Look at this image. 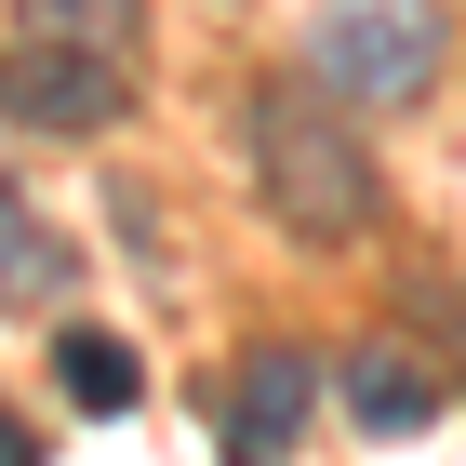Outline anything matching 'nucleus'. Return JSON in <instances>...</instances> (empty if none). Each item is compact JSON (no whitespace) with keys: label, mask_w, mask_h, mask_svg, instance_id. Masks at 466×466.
Listing matches in <instances>:
<instances>
[{"label":"nucleus","mask_w":466,"mask_h":466,"mask_svg":"<svg viewBox=\"0 0 466 466\" xmlns=\"http://www.w3.org/2000/svg\"><path fill=\"white\" fill-rule=\"evenodd\" d=\"M240 147H253V187L293 240H360L373 227V160H360L347 107L307 94V80H253L240 94Z\"/></svg>","instance_id":"1"},{"label":"nucleus","mask_w":466,"mask_h":466,"mask_svg":"<svg viewBox=\"0 0 466 466\" xmlns=\"http://www.w3.org/2000/svg\"><path fill=\"white\" fill-rule=\"evenodd\" d=\"M440 40H453L440 0H320L307 54H320V80L347 94V107H400V94L440 80Z\"/></svg>","instance_id":"2"},{"label":"nucleus","mask_w":466,"mask_h":466,"mask_svg":"<svg viewBox=\"0 0 466 466\" xmlns=\"http://www.w3.org/2000/svg\"><path fill=\"white\" fill-rule=\"evenodd\" d=\"M0 120H27V134H107L120 120V54L14 40V54H0Z\"/></svg>","instance_id":"3"},{"label":"nucleus","mask_w":466,"mask_h":466,"mask_svg":"<svg viewBox=\"0 0 466 466\" xmlns=\"http://www.w3.org/2000/svg\"><path fill=\"white\" fill-rule=\"evenodd\" d=\"M307 413H320V360L307 347H253L240 387H227V440H240V453H293Z\"/></svg>","instance_id":"4"},{"label":"nucleus","mask_w":466,"mask_h":466,"mask_svg":"<svg viewBox=\"0 0 466 466\" xmlns=\"http://www.w3.org/2000/svg\"><path fill=\"white\" fill-rule=\"evenodd\" d=\"M347 413H360V427H387V440H413V427L440 413V373H427V360H400V347H360V360H347Z\"/></svg>","instance_id":"5"},{"label":"nucleus","mask_w":466,"mask_h":466,"mask_svg":"<svg viewBox=\"0 0 466 466\" xmlns=\"http://www.w3.org/2000/svg\"><path fill=\"white\" fill-rule=\"evenodd\" d=\"M54 387L80 400V413H134V347H120V333H67V347H54Z\"/></svg>","instance_id":"6"},{"label":"nucleus","mask_w":466,"mask_h":466,"mask_svg":"<svg viewBox=\"0 0 466 466\" xmlns=\"http://www.w3.org/2000/svg\"><path fill=\"white\" fill-rule=\"evenodd\" d=\"M27 40H80V54H134V0H14Z\"/></svg>","instance_id":"7"},{"label":"nucleus","mask_w":466,"mask_h":466,"mask_svg":"<svg viewBox=\"0 0 466 466\" xmlns=\"http://www.w3.org/2000/svg\"><path fill=\"white\" fill-rule=\"evenodd\" d=\"M0 293H40V307H54V293H67V253H54V240L27 227V240L0 253Z\"/></svg>","instance_id":"8"},{"label":"nucleus","mask_w":466,"mask_h":466,"mask_svg":"<svg viewBox=\"0 0 466 466\" xmlns=\"http://www.w3.org/2000/svg\"><path fill=\"white\" fill-rule=\"evenodd\" d=\"M14 240H27V214H14V187H0V253H14Z\"/></svg>","instance_id":"9"},{"label":"nucleus","mask_w":466,"mask_h":466,"mask_svg":"<svg viewBox=\"0 0 466 466\" xmlns=\"http://www.w3.org/2000/svg\"><path fill=\"white\" fill-rule=\"evenodd\" d=\"M0 466H27V427H0Z\"/></svg>","instance_id":"10"},{"label":"nucleus","mask_w":466,"mask_h":466,"mask_svg":"<svg viewBox=\"0 0 466 466\" xmlns=\"http://www.w3.org/2000/svg\"><path fill=\"white\" fill-rule=\"evenodd\" d=\"M453 360H466V293H453Z\"/></svg>","instance_id":"11"}]
</instances>
